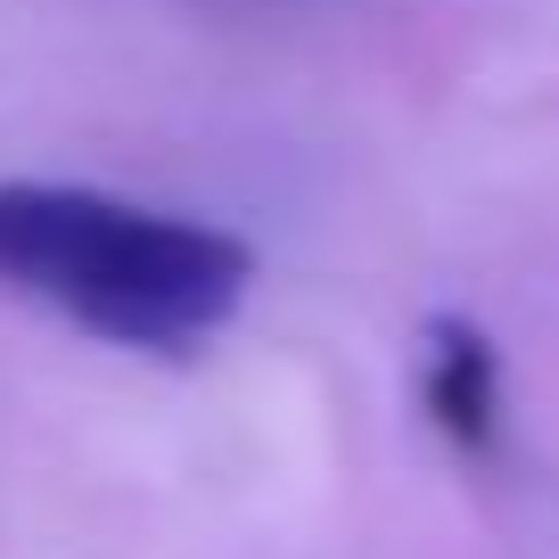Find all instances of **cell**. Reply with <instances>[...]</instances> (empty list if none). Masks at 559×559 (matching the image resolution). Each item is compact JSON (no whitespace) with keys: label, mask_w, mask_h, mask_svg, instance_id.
I'll use <instances>...</instances> for the list:
<instances>
[{"label":"cell","mask_w":559,"mask_h":559,"mask_svg":"<svg viewBox=\"0 0 559 559\" xmlns=\"http://www.w3.org/2000/svg\"><path fill=\"white\" fill-rule=\"evenodd\" d=\"M255 247L83 181H0V288L132 354H198L239 313Z\"/></svg>","instance_id":"cell-1"},{"label":"cell","mask_w":559,"mask_h":559,"mask_svg":"<svg viewBox=\"0 0 559 559\" xmlns=\"http://www.w3.org/2000/svg\"><path fill=\"white\" fill-rule=\"evenodd\" d=\"M419 395H428L437 428L461 444V453H486L493 419H502V362H493L486 330H469V321H437V330H428Z\"/></svg>","instance_id":"cell-2"}]
</instances>
